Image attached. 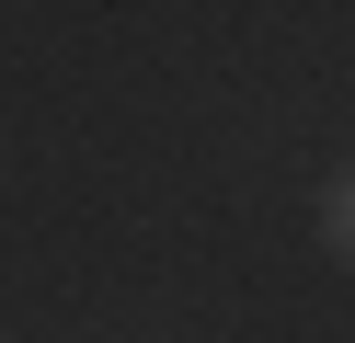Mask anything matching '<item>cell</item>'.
<instances>
[{"mask_svg": "<svg viewBox=\"0 0 355 343\" xmlns=\"http://www.w3.org/2000/svg\"><path fill=\"white\" fill-rule=\"evenodd\" d=\"M321 252H332V263H355V160L321 183Z\"/></svg>", "mask_w": 355, "mask_h": 343, "instance_id": "1", "label": "cell"}]
</instances>
